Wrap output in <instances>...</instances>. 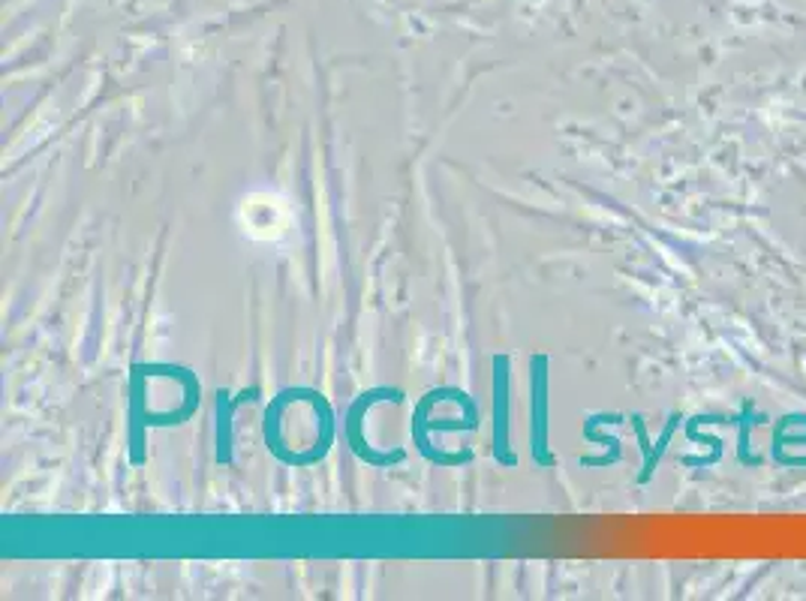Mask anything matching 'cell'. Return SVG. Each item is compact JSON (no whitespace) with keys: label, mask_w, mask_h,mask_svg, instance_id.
<instances>
[{"label":"cell","mask_w":806,"mask_h":601,"mask_svg":"<svg viewBox=\"0 0 806 601\" xmlns=\"http://www.w3.org/2000/svg\"><path fill=\"white\" fill-rule=\"evenodd\" d=\"M493 457L503 467H518V455L509 451V355L493 358Z\"/></svg>","instance_id":"6da1fadb"},{"label":"cell","mask_w":806,"mask_h":601,"mask_svg":"<svg viewBox=\"0 0 806 601\" xmlns=\"http://www.w3.org/2000/svg\"><path fill=\"white\" fill-rule=\"evenodd\" d=\"M217 404H221V439H217V460L221 464H229V406H226V395H217Z\"/></svg>","instance_id":"3957f363"},{"label":"cell","mask_w":806,"mask_h":601,"mask_svg":"<svg viewBox=\"0 0 806 601\" xmlns=\"http://www.w3.org/2000/svg\"><path fill=\"white\" fill-rule=\"evenodd\" d=\"M548 400H544V355L533 358V460L539 467H554V457L548 455L544 436H548Z\"/></svg>","instance_id":"7a4b0ae2"}]
</instances>
